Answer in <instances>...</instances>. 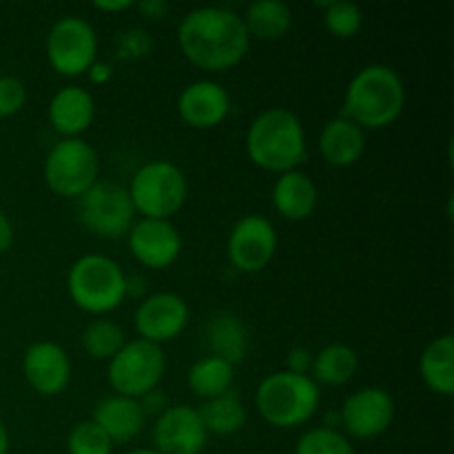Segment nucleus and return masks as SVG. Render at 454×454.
<instances>
[{
    "instance_id": "nucleus-17",
    "label": "nucleus",
    "mask_w": 454,
    "mask_h": 454,
    "mask_svg": "<svg viewBox=\"0 0 454 454\" xmlns=\"http://www.w3.org/2000/svg\"><path fill=\"white\" fill-rule=\"evenodd\" d=\"M177 111L184 124L193 129H215L231 111L229 91L213 80L191 82L177 98Z\"/></svg>"
},
{
    "instance_id": "nucleus-4",
    "label": "nucleus",
    "mask_w": 454,
    "mask_h": 454,
    "mask_svg": "<svg viewBox=\"0 0 454 454\" xmlns=\"http://www.w3.org/2000/svg\"><path fill=\"white\" fill-rule=\"evenodd\" d=\"M319 399V386L309 375L282 371L262 381L255 395V406L264 421L275 428L288 430L313 419Z\"/></svg>"
},
{
    "instance_id": "nucleus-12",
    "label": "nucleus",
    "mask_w": 454,
    "mask_h": 454,
    "mask_svg": "<svg viewBox=\"0 0 454 454\" xmlns=\"http://www.w3.org/2000/svg\"><path fill=\"white\" fill-rule=\"evenodd\" d=\"M395 419V402L384 388H362L340 408V426L355 439L380 437Z\"/></svg>"
},
{
    "instance_id": "nucleus-11",
    "label": "nucleus",
    "mask_w": 454,
    "mask_h": 454,
    "mask_svg": "<svg viewBox=\"0 0 454 454\" xmlns=\"http://www.w3.org/2000/svg\"><path fill=\"white\" fill-rule=\"evenodd\" d=\"M229 251L231 264L242 273H260L278 251V233L273 224L262 215H247L233 226L229 235Z\"/></svg>"
},
{
    "instance_id": "nucleus-34",
    "label": "nucleus",
    "mask_w": 454,
    "mask_h": 454,
    "mask_svg": "<svg viewBox=\"0 0 454 454\" xmlns=\"http://www.w3.org/2000/svg\"><path fill=\"white\" fill-rule=\"evenodd\" d=\"M313 368V355L304 346H295L291 353L286 355V371L295 372V375H309Z\"/></svg>"
},
{
    "instance_id": "nucleus-32",
    "label": "nucleus",
    "mask_w": 454,
    "mask_h": 454,
    "mask_svg": "<svg viewBox=\"0 0 454 454\" xmlns=\"http://www.w3.org/2000/svg\"><path fill=\"white\" fill-rule=\"evenodd\" d=\"M27 102V87L13 75H0V118L20 114Z\"/></svg>"
},
{
    "instance_id": "nucleus-16",
    "label": "nucleus",
    "mask_w": 454,
    "mask_h": 454,
    "mask_svg": "<svg viewBox=\"0 0 454 454\" xmlns=\"http://www.w3.org/2000/svg\"><path fill=\"white\" fill-rule=\"evenodd\" d=\"M22 372L35 393L44 395V397H56L69 386V355L53 341H35L25 350Z\"/></svg>"
},
{
    "instance_id": "nucleus-29",
    "label": "nucleus",
    "mask_w": 454,
    "mask_h": 454,
    "mask_svg": "<svg viewBox=\"0 0 454 454\" xmlns=\"http://www.w3.org/2000/svg\"><path fill=\"white\" fill-rule=\"evenodd\" d=\"M319 7L324 9V25L337 38H353L362 29L364 13L355 3L331 0V3H319Z\"/></svg>"
},
{
    "instance_id": "nucleus-15",
    "label": "nucleus",
    "mask_w": 454,
    "mask_h": 454,
    "mask_svg": "<svg viewBox=\"0 0 454 454\" xmlns=\"http://www.w3.org/2000/svg\"><path fill=\"white\" fill-rule=\"evenodd\" d=\"M207 428L198 408L168 406L155 419L153 443L160 454H200L207 446Z\"/></svg>"
},
{
    "instance_id": "nucleus-24",
    "label": "nucleus",
    "mask_w": 454,
    "mask_h": 454,
    "mask_svg": "<svg viewBox=\"0 0 454 454\" xmlns=\"http://www.w3.org/2000/svg\"><path fill=\"white\" fill-rule=\"evenodd\" d=\"M235 377V366L226 359L215 357V355H207V357L198 359L189 371V388L200 399L208 402V399L222 397L231 390Z\"/></svg>"
},
{
    "instance_id": "nucleus-9",
    "label": "nucleus",
    "mask_w": 454,
    "mask_h": 454,
    "mask_svg": "<svg viewBox=\"0 0 454 454\" xmlns=\"http://www.w3.org/2000/svg\"><path fill=\"white\" fill-rule=\"evenodd\" d=\"M78 220L93 235L114 239L129 233L136 222V208L124 186L98 180L78 198Z\"/></svg>"
},
{
    "instance_id": "nucleus-25",
    "label": "nucleus",
    "mask_w": 454,
    "mask_h": 454,
    "mask_svg": "<svg viewBox=\"0 0 454 454\" xmlns=\"http://www.w3.org/2000/svg\"><path fill=\"white\" fill-rule=\"evenodd\" d=\"M359 359L350 346L346 344H331L319 350L313 357V368H310V380L315 384L326 386H341L353 380L357 372Z\"/></svg>"
},
{
    "instance_id": "nucleus-1",
    "label": "nucleus",
    "mask_w": 454,
    "mask_h": 454,
    "mask_svg": "<svg viewBox=\"0 0 454 454\" xmlns=\"http://www.w3.org/2000/svg\"><path fill=\"white\" fill-rule=\"evenodd\" d=\"M177 43L186 60L207 71L231 69L251 47L242 16L224 7H200L186 13L177 27Z\"/></svg>"
},
{
    "instance_id": "nucleus-19",
    "label": "nucleus",
    "mask_w": 454,
    "mask_h": 454,
    "mask_svg": "<svg viewBox=\"0 0 454 454\" xmlns=\"http://www.w3.org/2000/svg\"><path fill=\"white\" fill-rule=\"evenodd\" d=\"M91 421L100 426L102 433L111 439V443H124L142 433L146 417L137 399L114 395V397H106L98 403Z\"/></svg>"
},
{
    "instance_id": "nucleus-31",
    "label": "nucleus",
    "mask_w": 454,
    "mask_h": 454,
    "mask_svg": "<svg viewBox=\"0 0 454 454\" xmlns=\"http://www.w3.org/2000/svg\"><path fill=\"white\" fill-rule=\"evenodd\" d=\"M111 448H114L111 439L93 421L75 424L67 439L69 454H111Z\"/></svg>"
},
{
    "instance_id": "nucleus-7",
    "label": "nucleus",
    "mask_w": 454,
    "mask_h": 454,
    "mask_svg": "<svg viewBox=\"0 0 454 454\" xmlns=\"http://www.w3.org/2000/svg\"><path fill=\"white\" fill-rule=\"evenodd\" d=\"M100 176V158L82 137H62L44 160V182L62 198L87 193Z\"/></svg>"
},
{
    "instance_id": "nucleus-37",
    "label": "nucleus",
    "mask_w": 454,
    "mask_h": 454,
    "mask_svg": "<svg viewBox=\"0 0 454 454\" xmlns=\"http://www.w3.org/2000/svg\"><path fill=\"white\" fill-rule=\"evenodd\" d=\"M13 244V224L7 213L0 211V253H7Z\"/></svg>"
},
{
    "instance_id": "nucleus-3",
    "label": "nucleus",
    "mask_w": 454,
    "mask_h": 454,
    "mask_svg": "<svg viewBox=\"0 0 454 454\" xmlns=\"http://www.w3.org/2000/svg\"><path fill=\"white\" fill-rule=\"evenodd\" d=\"M247 153L255 167L273 173L295 171L306 160V133L293 111L275 106L251 122Z\"/></svg>"
},
{
    "instance_id": "nucleus-14",
    "label": "nucleus",
    "mask_w": 454,
    "mask_h": 454,
    "mask_svg": "<svg viewBox=\"0 0 454 454\" xmlns=\"http://www.w3.org/2000/svg\"><path fill=\"white\" fill-rule=\"evenodd\" d=\"M131 255L142 266L162 270L168 269L180 257L182 238L171 220H142L133 222L127 233Z\"/></svg>"
},
{
    "instance_id": "nucleus-27",
    "label": "nucleus",
    "mask_w": 454,
    "mask_h": 454,
    "mask_svg": "<svg viewBox=\"0 0 454 454\" xmlns=\"http://www.w3.org/2000/svg\"><path fill=\"white\" fill-rule=\"evenodd\" d=\"M198 415L202 419L204 428L211 434L229 437V434L239 433L247 421V408L239 402L238 395L229 390L226 395L215 399H208L198 408Z\"/></svg>"
},
{
    "instance_id": "nucleus-8",
    "label": "nucleus",
    "mask_w": 454,
    "mask_h": 454,
    "mask_svg": "<svg viewBox=\"0 0 454 454\" xmlns=\"http://www.w3.org/2000/svg\"><path fill=\"white\" fill-rule=\"evenodd\" d=\"M164 368H167V357H164L162 346L137 337V340L127 341L122 350L111 359L106 377L115 395L140 399L149 390L158 388Z\"/></svg>"
},
{
    "instance_id": "nucleus-13",
    "label": "nucleus",
    "mask_w": 454,
    "mask_h": 454,
    "mask_svg": "<svg viewBox=\"0 0 454 454\" xmlns=\"http://www.w3.org/2000/svg\"><path fill=\"white\" fill-rule=\"evenodd\" d=\"M133 322L140 340L162 346L184 331L189 322V306L176 293H153L140 301Z\"/></svg>"
},
{
    "instance_id": "nucleus-6",
    "label": "nucleus",
    "mask_w": 454,
    "mask_h": 454,
    "mask_svg": "<svg viewBox=\"0 0 454 454\" xmlns=\"http://www.w3.org/2000/svg\"><path fill=\"white\" fill-rule=\"evenodd\" d=\"M127 191L136 213L146 220H171L189 198L184 173L167 160H153L137 168Z\"/></svg>"
},
{
    "instance_id": "nucleus-2",
    "label": "nucleus",
    "mask_w": 454,
    "mask_h": 454,
    "mask_svg": "<svg viewBox=\"0 0 454 454\" xmlns=\"http://www.w3.org/2000/svg\"><path fill=\"white\" fill-rule=\"evenodd\" d=\"M406 89L402 75L386 65H368L346 89L344 118L359 129H384L402 115Z\"/></svg>"
},
{
    "instance_id": "nucleus-21",
    "label": "nucleus",
    "mask_w": 454,
    "mask_h": 454,
    "mask_svg": "<svg viewBox=\"0 0 454 454\" xmlns=\"http://www.w3.org/2000/svg\"><path fill=\"white\" fill-rule=\"evenodd\" d=\"M273 207L286 220H306L317 207V186L297 168L282 173L273 186Z\"/></svg>"
},
{
    "instance_id": "nucleus-30",
    "label": "nucleus",
    "mask_w": 454,
    "mask_h": 454,
    "mask_svg": "<svg viewBox=\"0 0 454 454\" xmlns=\"http://www.w3.org/2000/svg\"><path fill=\"white\" fill-rule=\"evenodd\" d=\"M295 454H355V448L344 433L319 426L301 434Z\"/></svg>"
},
{
    "instance_id": "nucleus-35",
    "label": "nucleus",
    "mask_w": 454,
    "mask_h": 454,
    "mask_svg": "<svg viewBox=\"0 0 454 454\" xmlns=\"http://www.w3.org/2000/svg\"><path fill=\"white\" fill-rule=\"evenodd\" d=\"M137 403H140L145 417H160L168 408L167 395H164L160 388H153V390H149L146 395H142V397L137 399Z\"/></svg>"
},
{
    "instance_id": "nucleus-18",
    "label": "nucleus",
    "mask_w": 454,
    "mask_h": 454,
    "mask_svg": "<svg viewBox=\"0 0 454 454\" xmlns=\"http://www.w3.org/2000/svg\"><path fill=\"white\" fill-rule=\"evenodd\" d=\"M49 122L60 133L62 137H80V133L87 131L96 115V102L91 93L82 87L60 89L49 102Z\"/></svg>"
},
{
    "instance_id": "nucleus-38",
    "label": "nucleus",
    "mask_w": 454,
    "mask_h": 454,
    "mask_svg": "<svg viewBox=\"0 0 454 454\" xmlns=\"http://www.w3.org/2000/svg\"><path fill=\"white\" fill-rule=\"evenodd\" d=\"M93 7H96L98 12H124V9L136 7V4H133L131 0H96Z\"/></svg>"
},
{
    "instance_id": "nucleus-36",
    "label": "nucleus",
    "mask_w": 454,
    "mask_h": 454,
    "mask_svg": "<svg viewBox=\"0 0 454 454\" xmlns=\"http://www.w3.org/2000/svg\"><path fill=\"white\" fill-rule=\"evenodd\" d=\"M136 7L137 12L142 13V18H146V20H162L168 13L167 0H142Z\"/></svg>"
},
{
    "instance_id": "nucleus-10",
    "label": "nucleus",
    "mask_w": 454,
    "mask_h": 454,
    "mask_svg": "<svg viewBox=\"0 0 454 454\" xmlns=\"http://www.w3.org/2000/svg\"><path fill=\"white\" fill-rule=\"evenodd\" d=\"M98 35L78 16L60 18L47 35V58L60 75L87 74L96 62Z\"/></svg>"
},
{
    "instance_id": "nucleus-5",
    "label": "nucleus",
    "mask_w": 454,
    "mask_h": 454,
    "mask_svg": "<svg viewBox=\"0 0 454 454\" xmlns=\"http://www.w3.org/2000/svg\"><path fill=\"white\" fill-rule=\"evenodd\" d=\"M67 288L78 309L91 315H105L127 300V275L118 262L89 253L74 262Z\"/></svg>"
},
{
    "instance_id": "nucleus-22",
    "label": "nucleus",
    "mask_w": 454,
    "mask_h": 454,
    "mask_svg": "<svg viewBox=\"0 0 454 454\" xmlns=\"http://www.w3.org/2000/svg\"><path fill=\"white\" fill-rule=\"evenodd\" d=\"M419 372L433 393L450 397L454 393V340L442 335L426 346L419 359Z\"/></svg>"
},
{
    "instance_id": "nucleus-39",
    "label": "nucleus",
    "mask_w": 454,
    "mask_h": 454,
    "mask_svg": "<svg viewBox=\"0 0 454 454\" xmlns=\"http://www.w3.org/2000/svg\"><path fill=\"white\" fill-rule=\"evenodd\" d=\"M89 74V78H91V82H106V80L111 78V74H114V71H111V65H106V62H93L91 65V69L87 71Z\"/></svg>"
},
{
    "instance_id": "nucleus-40",
    "label": "nucleus",
    "mask_w": 454,
    "mask_h": 454,
    "mask_svg": "<svg viewBox=\"0 0 454 454\" xmlns=\"http://www.w3.org/2000/svg\"><path fill=\"white\" fill-rule=\"evenodd\" d=\"M0 454H9V430L0 421Z\"/></svg>"
},
{
    "instance_id": "nucleus-26",
    "label": "nucleus",
    "mask_w": 454,
    "mask_h": 454,
    "mask_svg": "<svg viewBox=\"0 0 454 454\" xmlns=\"http://www.w3.org/2000/svg\"><path fill=\"white\" fill-rule=\"evenodd\" d=\"M207 340L211 355L226 359L233 366L247 355V331L233 313H217L208 322Z\"/></svg>"
},
{
    "instance_id": "nucleus-23",
    "label": "nucleus",
    "mask_w": 454,
    "mask_h": 454,
    "mask_svg": "<svg viewBox=\"0 0 454 454\" xmlns=\"http://www.w3.org/2000/svg\"><path fill=\"white\" fill-rule=\"evenodd\" d=\"M242 20L248 38L279 40L291 29L293 12L282 0H257L248 4Z\"/></svg>"
},
{
    "instance_id": "nucleus-41",
    "label": "nucleus",
    "mask_w": 454,
    "mask_h": 454,
    "mask_svg": "<svg viewBox=\"0 0 454 454\" xmlns=\"http://www.w3.org/2000/svg\"><path fill=\"white\" fill-rule=\"evenodd\" d=\"M127 454H160V452L153 450V448H137V450L127 452Z\"/></svg>"
},
{
    "instance_id": "nucleus-28",
    "label": "nucleus",
    "mask_w": 454,
    "mask_h": 454,
    "mask_svg": "<svg viewBox=\"0 0 454 454\" xmlns=\"http://www.w3.org/2000/svg\"><path fill=\"white\" fill-rule=\"evenodd\" d=\"M127 344V335L122 328L111 319H93L82 333V346L91 359L111 362Z\"/></svg>"
},
{
    "instance_id": "nucleus-33",
    "label": "nucleus",
    "mask_w": 454,
    "mask_h": 454,
    "mask_svg": "<svg viewBox=\"0 0 454 454\" xmlns=\"http://www.w3.org/2000/svg\"><path fill=\"white\" fill-rule=\"evenodd\" d=\"M153 47V40L145 29H129L118 35V56L124 60H137L145 58Z\"/></svg>"
},
{
    "instance_id": "nucleus-20",
    "label": "nucleus",
    "mask_w": 454,
    "mask_h": 454,
    "mask_svg": "<svg viewBox=\"0 0 454 454\" xmlns=\"http://www.w3.org/2000/svg\"><path fill=\"white\" fill-rule=\"evenodd\" d=\"M319 151H322V158L333 167H353L366 151L364 129H359L344 115L331 120L319 133Z\"/></svg>"
}]
</instances>
